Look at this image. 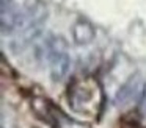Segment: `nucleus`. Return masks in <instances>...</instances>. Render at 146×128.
Instances as JSON below:
<instances>
[{"instance_id": "obj_1", "label": "nucleus", "mask_w": 146, "mask_h": 128, "mask_svg": "<svg viewBox=\"0 0 146 128\" xmlns=\"http://www.w3.org/2000/svg\"><path fill=\"white\" fill-rule=\"evenodd\" d=\"M66 103L71 114L80 120H98L104 108V91L98 78L91 75L77 77L66 89Z\"/></svg>"}]
</instances>
